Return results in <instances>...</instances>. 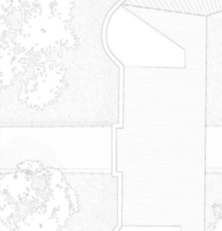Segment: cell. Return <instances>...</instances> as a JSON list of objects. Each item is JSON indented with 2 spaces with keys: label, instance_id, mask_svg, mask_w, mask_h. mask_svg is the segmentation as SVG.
Wrapping results in <instances>:
<instances>
[{
  "label": "cell",
  "instance_id": "6",
  "mask_svg": "<svg viewBox=\"0 0 222 231\" xmlns=\"http://www.w3.org/2000/svg\"><path fill=\"white\" fill-rule=\"evenodd\" d=\"M206 124L222 125V12L207 17Z\"/></svg>",
  "mask_w": 222,
  "mask_h": 231
},
{
  "label": "cell",
  "instance_id": "1",
  "mask_svg": "<svg viewBox=\"0 0 222 231\" xmlns=\"http://www.w3.org/2000/svg\"><path fill=\"white\" fill-rule=\"evenodd\" d=\"M125 7L182 47L185 64L123 66L118 231H204L207 17Z\"/></svg>",
  "mask_w": 222,
  "mask_h": 231
},
{
  "label": "cell",
  "instance_id": "7",
  "mask_svg": "<svg viewBox=\"0 0 222 231\" xmlns=\"http://www.w3.org/2000/svg\"><path fill=\"white\" fill-rule=\"evenodd\" d=\"M204 231H222V171L206 170Z\"/></svg>",
  "mask_w": 222,
  "mask_h": 231
},
{
  "label": "cell",
  "instance_id": "4",
  "mask_svg": "<svg viewBox=\"0 0 222 231\" xmlns=\"http://www.w3.org/2000/svg\"><path fill=\"white\" fill-rule=\"evenodd\" d=\"M25 161L74 171H114L113 125H0V169Z\"/></svg>",
  "mask_w": 222,
  "mask_h": 231
},
{
  "label": "cell",
  "instance_id": "3",
  "mask_svg": "<svg viewBox=\"0 0 222 231\" xmlns=\"http://www.w3.org/2000/svg\"><path fill=\"white\" fill-rule=\"evenodd\" d=\"M120 175L25 161L0 169V231H118Z\"/></svg>",
  "mask_w": 222,
  "mask_h": 231
},
{
  "label": "cell",
  "instance_id": "5",
  "mask_svg": "<svg viewBox=\"0 0 222 231\" xmlns=\"http://www.w3.org/2000/svg\"><path fill=\"white\" fill-rule=\"evenodd\" d=\"M104 36L107 51L124 67H179L185 64L182 47L123 4L108 15Z\"/></svg>",
  "mask_w": 222,
  "mask_h": 231
},
{
  "label": "cell",
  "instance_id": "8",
  "mask_svg": "<svg viewBox=\"0 0 222 231\" xmlns=\"http://www.w3.org/2000/svg\"><path fill=\"white\" fill-rule=\"evenodd\" d=\"M206 169L222 171V125L206 127Z\"/></svg>",
  "mask_w": 222,
  "mask_h": 231
},
{
  "label": "cell",
  "instance_id": "2",
  "mask_svg": "<svg viewBox=\"0 0 222 231\" xmlns=\"http://www.w3.org/2000/svg\"><path fill=\"white\" fill-rule=\"evenodd\" d=\"M121 0H1L0 125H113L123 66L103 25Z\"/></svg>",
  "mask_w": 222,
  "mask_h": 231
}]
</instances>
